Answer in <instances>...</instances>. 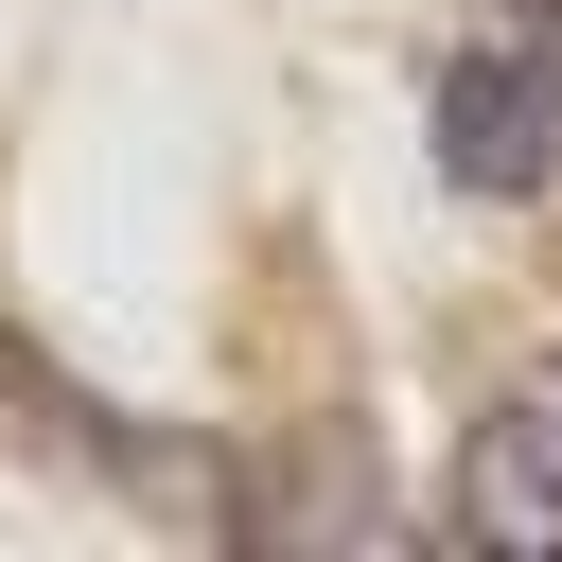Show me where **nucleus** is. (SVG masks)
<instances>
[{
  "mask_svg": "<svg viewBox=\"0 0 562 562\" xmlns=\"http://www.w3.org/2000/svg\"><path fill=\"white\" fill-rule=\"evenodd\" d=\"M439 176L474 211H527L562 176V70L544 53H439Z\"/></svg>",
  "mask_w": 562,
  "mask_h": 562,
  "instance_id": "obj_1",
  "label": "nucleus"
},
{
  "mask_svg": "<svg viewBox=\"0 0 562 562\" xmlns=\"http://www.w3.org/2000/svg\"><path fill=\"white\" fill-rule=\"evenodd\" d=\"M457 527H474L492 562H562V422H544L527 386L474 422V457H457Z\"/></svg>",
  "mask_w": 562,
  "mask_h": 562,
  "instance_id": "obj_2",
  "label": "nucleus"
}]
</instances>
